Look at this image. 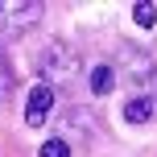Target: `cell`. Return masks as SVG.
Listing matches in <instances>:
<instances>
[{"label": "cell", "mask_w": 157, "mask_h": 157, "mask_svg": "<svg viewBox=\"0 0 157 157\" xmlns=\"http://www.w3.org/2000/svg\"><path fill=\"white\" fill-rule=\"evenodd\" d=\"M120 75L128 83V99H124V120L128 124H145L157 116V62L145 50L124 46L120 50Z\"/></svg>", "instance_id": "obj_1"}, {"label": "cell", "mask_w": 157, "mask_h": 157, "mask_svg": "<svg viewBox=\"0 0 157 157\" xmlns=\"http://www.w3.org/2000/svg\"><path fill=\"white\" fill-rule=\"evenodd\" d=\"M37 75L46 87H58V83H71L78 75V54L71 46H62V41H50L46 50L37 54Z\"/></svg>", "instance_id": "obj_2"}, {"label": "cell", "mask_w": 157, "mask_h": 157, "mask_svg": "<svg viewBox=\"0 0 157 157\" xmlns=\"http://www.w3.org/2000/svg\"><path fill=\"white\" fill-rule=\"evenodd\" d=\"M41 21V4L37 0H0V37L17 41Z\"/></svg>", "instance_id": "obj_3"}, {"label": "cell", "mask_w": 157, "mask_h": 157, "mask_svg": "<svg viewBox=\"0 0 157 157\" xmlns=\"http://www.w3.org/2000/svg\"><path fill=\"white\" fill-rule=\"evenodd\" d=\"M50 112H54V87H46L37 78V83L29 87V99H25V124H33V128H41L50 120Z\"/></svg>", "instance_id": "obj_4"}, {"label": "cell", "mask_w": 157, "mask_h": 157, "mask_svg": "<svg viewBox=\"0 0 157 157\" xmlns=\"http://www.w3.org/2000/svg\"><path fill=\"white\" fill-rule=\"evenodd\" d=\"M112 87H116V66L99 62V66L91 71V91H95V95H112Z\"/></svg>", "instance_id": "obj_5"}, {"label": "cell", "mask_w": 157, "mask_h": 157, "mask_svg": "<svg viewBox=\"0 0 157 157\" xmlns=\"http://www.w3.org/2000/svg\"><path fill=\"white\" fill-rule=\"evenodd\" d=\"M132 17H136V25H141V29H153V25H157V8L145 4V0H136V4H132Z\"/></svg>", "instance_id": "obj_6"}, {"label": "cell", "mask_w": 157, "mask_h": 157, "mask_svg": "<svg viewBox=\"0 0 157 157\" xmlns=\"http://www.w3.org/2000/svg\"><path fill=\"white\" fill-rule=\"evenodd\" d=\"M37 157H71V145L62 141V136H50L46 145H41V153Z\"/></svg>", "instance_id": "obj_7"}, {"label": "cell", "mask_w": 157, "mask_h": 157, "mask_svg": "<svg viewBox=\"0 0 157 157\" xmlns=\"http://www.w3.org/2000/svg\"><path fill=\"white\" fill-rule=\"evenodd\" d=\"M13 95V71H8V62H4V54H0V103Z\"/></svg>", "instance_id": "obj_8"}]
</instances>
